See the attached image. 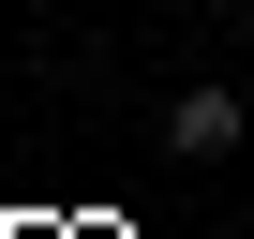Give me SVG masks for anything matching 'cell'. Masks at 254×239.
Listing matches in <instances>:
<instances>
[{"mask_svg": "<svg viewBox=\"0 0 254 239\" xmlns=\"http://www.w3.org/2000/svg\"><path fill=\"white\" fill-rule=\"evenodd\" d=\"M239 135H254V120H239V90H209V75H194V90L165 105V150H180V165H224Z\"/></svg>", "mask_w": 254, "mask_h": 239, "instance_id": "cell-1", "label": "cell"}]
</instances>
